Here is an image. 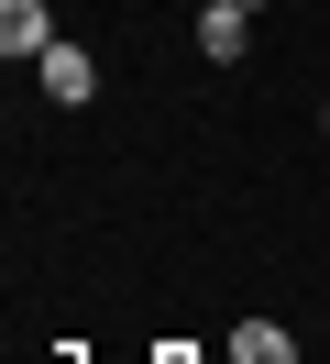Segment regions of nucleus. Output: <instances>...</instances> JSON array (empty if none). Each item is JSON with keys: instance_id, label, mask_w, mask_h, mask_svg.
Segmentation results:
<instances>
[{"instance_id": "obj_1", "label": "nucleus", "mask_w": 330, "mask_h": 364, "mask_svg": "<svg viewBox=\"0 0 330 364\" xmlns=\"http://www.w3.org/2000/svg\"><path fill=\"white\" fill-rule=\"evenodd\" d=\"M0 55H55V11H44V0H0Z\"/></svg>"}, {"instance_id": "obj_2", "label": "nucleus", "mask_w": 330, "mask_h": 364, "mask_svg": "<svg viewBox=\"0 0 330 364\" xmlns=\"http://www.w3.org/2000/svg\"><path fill=\"white\" fill-rule=\"evenodd\" d=\"M33 77H44V100H55V111H77V100L99 89V67H88V45H55V55H33Z\"/></svg>"}, {"instance_id": "obj_3", "label": "nucleus", "mask_w": 330, "mask_h": 364, "mask_svg": "<svg viewBox=\"0 0 330 364\" xmlns=\"http://www.w3.org/2000/svg\"><path fill=\"white\" fill-rule=\"evenodd\" d=\"M242 45H253V11L209 0V11H198V55H209V67H242Z\"/></svg>"}, {"instance_id": "obj_4", "label": "nucleus", "mask_w": 330, "mask_h": 364, "mask_svg": "<svg viewBox=\"0 0 330 364\" xmlns=\"http://www.w3.org/2000/svg\"><path fill=\"white\" fill-rule=\"evenodd\" d=\"M231 364H297V342H286L275 320H242V331H231Z\"/></svg>"}, {"instance_id": "obj_5", "label": "nucleus", "mask_w": 330, "mask_h": 364, "mask_svg": "<svg viewBox=\"0 0 330 364\" xmlns=\"http://www.w3.org/2000/svg\"><path fill=\"white\" fill-rule=\"evenodd\" d=\"M143 364H198V353H187V342H154V353H143Z\"/></svg>"}, {"instance_id": "obj_6", "label": "nucleus", "mask_w": 330, "mask_h": 364, "mask_svg": "<svg viewBox=\"0 0 330 364\" xmlns=\"http://www.w3.org/2000/svg\"><path fill=\"white\" fill-rule=\"evenodd\" d=\"M319 133H330V111H319Z\"/></svg>"}]
</instances>
